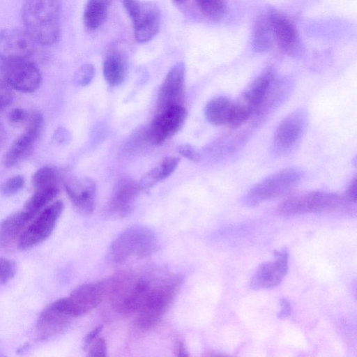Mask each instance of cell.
Masks as SVG:
<instances>
[{
  "label": "cell",
  "mask_w": 357,
  "mask_h": 357,
  "mask_svg": "<svg viewBox=\"0 0 357 357\" xmlns=\"http://www.w3.org/2000/svg\"><path fill=\"white\" fill-rule=\"evenodd\" d=\"M63 210L62 202L57 201L44 208L23 231L18 245L21 250L31 249L47 239L52 233Z\"/></svg>",
  "instance_id": "7"
},
{
  "label": "cell",
  "mask_w": 357,
  "mask_h": 357,
  "mask_svg": "<svg viewBox=\"0 0 357 357\" xmlns=\"http://www.w3.org/2000/svg\"><path fill=\"white\" fill-rule=\"evenodd\" d=\"M180 159L176 157H167L156 167L160 181L167 178L176 169Z\"/></svg>",
  "instance_id": "30"
},
{
  "label": "cell",
  "mask_w": 357,
  "mask_h": 357,
  "mask_svg": "<svg viewBox=\"0 0 357 357\" xmlns=\"http://www.w3.org/2000/svg\"><path fill=\"white\" fill-rule=\"evenodd\" d=\"M28 114L24 109L14 108L8 114V119L12 123H20L25 121Z\"/></svg>",
  "instance_id": "35"
},
{
  "label": "cell",
  "mask_w": 357,
  "mask_h": 357,
  "mask_svg": "<svg viewBox=\"0 0 357 357\" xmlns=\"http://www.w3.org/2000/svg\"><path fill=\"white\" fill-rule=\"evenodd\" d=\"M1 74L10 89L24 93L36 91L42 82L39 69L26 59L3 61Z\"/></svg>",
  "instance_id": "8"
},
{
  "label": "cell",
  "mask_w": 357,
  "mask_h": 357,
  "mask_svg": "<svg viewBox=\"0 0 357 357\" xmlns=\"http://www.w3.org/2000/svg\"><path fill=\"white\" fill-rule=\"evenodd\" d=\"M123 6L133 24L135 40L141 43L151 40L158 33L161 15L152 1L123 0Z\"/></svg>",
  "instance_id": "5"
},
{
  "label": "cell",
  "mask_w": 357,
  "mask_h": 357,
  "mask_svg": "<svg viewBox=\"0 0 357 357\" xmlns=\"http://www.w3.org/2000/svg\"><path fill=\"white\" fill-rule=\"evenodd\" d=\"M275 259L261 264L251 278L253 289H270L280 284L288 271V253L285 249L274 252Z\"/></svg>",
  "instance_id": "13"
},
{
  "label": "cell",
  "mask_w": 357,
  "mask_h": 357,
  "mask_svg": "<svg viewBox=\"0 0 357 357\" xmlns=\"http://www.w3.org/2000/svg\"><path fill=\"white\" fill-rule=\"evenodd\" d=\"M175 2H176L177 3H184L186 0H174Z\"/></svg>",
  "instance_id": "42"
},
{
  "label": "cell",
  "mask_w": 357,
  "mask_h": 357,
  "mask_svg": "<svg viewBox=\"0 0 357 357\" xmlns=\"http://www.w3.org/2000/svg\"><path fill=\"white\" fill-rule=\"evenodd\" d=\"M16 273L15 264L6 258H0V284L10 280Z\"/></svg>",
  "instance_id": "32"
},
{
  "label": "cell",
  "mask_w": 357,
  "mask_h": 357,
  "mask_svg": "<svg viewBox=\"0 0 357 357\" xmlns=\"http://www.w3.org/2000/svg\"><path fill=\"white\" fill-rule=\"evenodd\" d=\"M106 294L105 280L79 285L65 298L56 301L60 308L73 318L84 315L96 307Z\"/></svg>",
  "instance_id": "6"
},
{
  "label": "cell",
  "mask_w": 357,
  "mask_h": 357,
  "mask_svg": "<svg viewBox=\"0 0 357 357\" xmlns=\"http://www.w3.org/2000/svg\"><path fill=\"white\" fill-rule=\"evenodd\" d=\"M273 36L268 15L257 20L253 31V46L257 52L268 50L273 45Z\"/></svg>",
  "instance_id": "25"
},
{
  "label": "cell",
  "mask_w": 357,
  "mask_h": 357,
  "mask_svg": "<svg viewBox=\"0 0 357 357\" xmlns=\"http://www.w3.org/2000/svg\"><path fill=\"white\" fill-rule=\"evenodd\" d=\"M127 66L125 56L119 51L110 52L103 63V75L112 87L121 84L125 79Z\"/></svg>",
  "instance_id": "21"
},
{
  "label": "cell",
  "mask_w": 357,
  "mask_h": 357,
  "mask_svg": "<svg viewBox=\"0 0 357 357\" xmlns=\"http://www.w3.org/2000/svg\"><path fill=\"white\" fill-rule=\"evenodd\" d=\"M60 175L58 171L52 167H43L33 175L31 183L34 190L58 187Z\"/></svg>",
  "instance_id": "26"
},
{
  "label": "cell",
  "mask_w": 357,
  "mask_h": 357,
  "mask_svg": "<svg viewBox=\"0 0 357 357\" xmlns=\"http://www.w3.org/2000/svg\"><path fill=\"white\" fill-rule=\"evenodd\" d=\"M29 222L22 211L6 218L0 223V248H6L19 241Z\"/></svg>",
  "instance_id": "19"
},
{
  "label": "cell",
  "mask_w": 357,
  "mask_h": 357,
  "mask_svg": "<svg viewBox=\"0 0 357 357\" xmlns=\"http://www.w3.org/2000/svg\"><path fill=\"white\" fill-rule=\"evenodd\" d=\"M110 0H88L84 8L83 21L86 29L96 31L106 21Z\"/></svg>",
  "instance_id": "22"
},
{
  "label": "cell",
  "mask_w": 357,
  "mask_h": 357,
  "mask_svg": "<svg viewBox=\"0 0 357 357\" xmlns=\"http://www.w3.org/2000/svg\"><path fill=\"white\" fill-rule=\"evenodd\" d=\"M139 189V184L132 180L119 181L111 197V212L120 217L128 214L132 211Z\"/></svg>",
  "instance_id": "18"
},
{
  "label": "cell",
  "mask_w": 357,
  "mask_h": 357,
  "mask_svg": "<svg viewBox=\"0 0 357 357\" xmlns=\"http://www.w3.org/2000/svg\"><path fill=\"white\" fill-rule=\"evenodd\" d=\"M188 112L183 105L172 106L160 111L148 128L147 137L154 144H160L175 135L183 126Z\"/></svg>",
  "instance_id": "9"
},
{
  "label": "cell",
  "mask_w": 357,
  "mask_h": 357,
  "mask_svg": "<svg viewBox=\"0 0 357 357\" xmlns=\"http://www.w3.org/2000/svg\"><path fill=\"white\" fill-rule=\"evenodd\" d=\"M174 355L179 357L189 356L185 343L181 340L177 341L174 349Z\"/></svg>",
  "instance_id": "40"
},
{
  "label": "cell",
  "mask_w": 357,
  "mask_h": 357,
  "mask_svg": "<svg viewBox=\"0 0 357 357\" xmlns=\"http://www.w3.org/2000/svg\"><path fill=\"white\" fill-rule=\"evenodd\" d=\"M273 39L284 53L292 55L299 45L296 28L291 20L284 13L272 10L268 13Z\"/></svg>",
  "instance_id": "14"
},
{
  "label": "cell",
  "mask_w": 357,
  "mask_h": 357,
  "mask_svg": "<svg viewBox=\"0 0 357 357\" xmlns=\"http://www.w3.org/2000/svg\"><path fill=\"white\" fill-rule=\"evenodd\" d=\"M305 121L306 114L301 109L295 110L282 120L273 135V151L278 155L289 151L299 141Z\"/></svg>",
  "instance_id": "10"
},
{
  "label": "cell",
  "mask_w": 357,
  "mask_h": 357,
  "mask_svg": "<svg viewBox=\"0 0 357 357\" xmlns=\"http://www.w3.org/2000/svg\"><path fill=\"white\" fill-rule=\"evenodd\" d=\"M67 195L75 208L82 213L91 214L96 207V185L88 177L74 178L66 182Z\"/></svg>",
  "instance_id": "16"
},
{
  "label": "cell",
  "mask_w": 357,
  "mask_h": 357,
  "mask_svg": "<svg viewBox=\"0 0 357 357\" xmlns=\"http://www.w3.org/2000/svg\"><path fill=\"white\" fill-rule=\"evenodd\" d=\"M277 82L272 69H268L257 77L242 93L239 99L257 115Z\"/></svg>",
  "instance_id": "15"
},
{
  "label": "cell",
  "mask_w": 357,
  "mask_h": 357,
  "mask_svg": "<svg viewBox=\"0 0 357 357\" xmlns=\"http://www.w3.org/2000/svg\"><path fill=\"white\" fill-rule=\"evenodd\" d=\"M36 44L24 29H3L0 31V59L3 61L26 59L33 54Z\"/></svg>",
  "instance_id": "11"
},
{
  "label": "cell",
  "mask_w": 357,
  "mask_h": 357,
  "mask_svg": "<svg viewBox=\"0 0 357 357\" xmlns=\"http://www.w3.org/2000/svg\"><path fill=\"white\" fill-rule=\"evenodd\" d=\"M344 202L356 203V178H354L350 183L344 197Z\"/></svg>",
  "instance_id": "36"
},
{
  "label": "cell",
  "mask_w": 357,
  "mask_h": 357,
  "mask_svg": "<svg viewBox=\"0 0 357 357\" xmlns=\"http://www.w3.org/2000/svg\"><path fill=\"white\" fill-rule=\"evenodd\" d=\"M344 204L343 197L337 194L312 191L290 197L278 206L284 216L320 213L335 210Z\"/></svg>",
  "instance_id": "4"
},
{
  "label": "cell",
  "mask_w": 357,
  "mask_h": 357,
  "mask_svg": "<svg viewBox=\"0 0 357 357\" xmlns=\"http://www.w3.org/2000/svg\"><path fill=\"white\" fill-rule=\"evenodd\" d=\"M22 19L24 30L36 43L50 45L60 35V10L57 0H25Z\"/></svg>",
  "instance_id": "1"
},
{
  "label": "cell",
  "mask_w": 357,
  "mask_h": 357,
  "mask_svg": "<svg viewBox=\"0 0 357 357\" xmlns=\"http://www.w3.org/2000/svg\"><path fill=\"white\" fill-rule=\"evenodd\" d=\"M103 326L102 325L98 326L93 328L89 332L84 340V345L86 349L96 337L99 336V334L102 330Z\"/></svg>",
  "instance_id": "38"
},
{
  "label": "cell",
  "mask_w": 357,
  "mask_h": 357,
  "mask_svg": "<svg viewBox=\"0 0 357 357\" xmlns=\"http://www.w3.org/2000/svg\"><path fill=\"white\" fill-rule=\"evenodd\" d=\"M6 139V132L5 130L3 128L2 125L0 123V146L4 142Z\"/></svg>",
  "instance_id": "41"
},
{
  "label": "cell",
  "mask_w": 357,
  "mask_h": 357,
  "mask_svg": "<svg viewBox=\"0 0 357 357\" xmlns=\"http://www.w3.org/2000/svg\"><path fill=\"white\" fill-rule=\"evenodd\" d=\"M38 137L25 130L12 144L3 158V163L6 167H12L32 152L34 142Z\"/></svg>",
  "instance_id": "20"
},
{
  "label": "cell",
  "mask_w": 357,
  "mask_h": 357,
  "mask_svg": "<svg viewBox=\"0 0 357 357\" xmlns=\"http://www.w3.org/2000/svg\"><path fill=\"white\" fill-rule=\"evenodd\" d=\"M95 69L92 64H84L75 72L73 81L77 86H86L93 79Z\"/></svg>",
  "instance_id": "28"
},
{
  "label": "cell",
  "mask_w": 357,
  "mask_h": 357,
  "mask_svg": "<svg viewBox=\"0 0 357 357\" xmlns=\"http://www.w3.org/2000/svg\"><path fill=\"white\" fill-rule=\"evenodd\" d=\"M158 245L153 231L146 226L133 225L123 231L111 243L107 257L114 264L152 255Z\"/></svg>",
  "instance_id": "2"
},
{
  "label": "cell",
  "mask_w": 357,
  "mask_h": 357,
  "mask_svg": "<svg viewBox=\"0 0 357 357\" xmlns=\"http://www.w3.org/2000/svg\"><path fill=\"white\" fill-rule=\"evenodd\" d=\"M233 102L225 96L211 99L205 107L207 121L214 126L228 125Z\"/></svg>",
  "instance_id": "23"
},
{
  "label": "cell",
  "mask_w": 357,
  "mask_h": 357,
  "mask_svg": "<svg viewBox=\"0 0 357 357\" xmlns=\"http://www.w3.org/2000/svg\"><path fill=\"white\" fill-rule=\"evenodd\" d=\"M185 67L183 62L176 63L167 73L159 90L158 111L183 105L185 96Z\"/></svg>",
  "instance_id": "12"
},
{
  "label": "cell",
  "mask_w": 357,
  "mask_h": 357,
  "mask_svg": "<svg viewBox=\"0 0 357 357\" xmlns=\"http://www.w3.org/2000/svg\"><path fill=\"white\" fill-rule=\"evenodd\" d=\"M199 10L213 20L222 19L227 12L225 0H195Z\"/></svg>",
  "instance_id": "27"
},
{
  "label": "cell",
  "mask_w": 357,
  "mask_h": 357,
  "mask_svg": "<svg viewBox=\"0 0 357 357\" xmlns=\"http://www.w3.org/2000/svg\"><path fill=\"white\" fill-rule=\"evenodd\" d=\"M24 185V179L22 176H13L1 183L0 191L3 195L10 196L20 190Z\"/></svg>",
  "instance_id": "29"
},
{
  "label": "cell",
  "mask_w": 357,
  "mask_h": 357,
  "mask_svg": "<svg viewBox=\"0 0 357 357\" xmlns=\"http://www.w3.org/2000/svg\"><path fill=\"white\" fill-rule=\"evenodd\" d=\"M13 99V94L10 88L3 82L0 80V109L9 105Z\"/></svg>",
  "instance_id": "33"
},
{
  "label": "cell",
  "mask_w": 357,
  "mask_h": 357,
  "mask_svg": "<svg viewBox=\"0 0 357 357\" xmlns=\"http://www.w3.org/2000/svg\"><path fill=\"white\" fill-rule=\"evenodd\" d=\"M178 152L183 157L192 161L197 162L200 160V154L192 146L188 144H181L178 147Z\"/></svg>",
  "instance_id": "34"
},
{
  "label": "cell",
  "mask_w": 357,
  "mask_h": 357,
  "mask_svg": "<svg viewBox=\"0 0 357 357\" xmlns=\"http://www.w3.org/2000/svg\"><path fill=\"white\" fill-rule=\"evenodd\" d=\"M73 317L64 312L56 301L46 307L40 313L35 328L38 339H48L64 330Z\"/></svg>",
  "instance_id": "17"
},
{
  "label": "cell",
  "mask_w": 357,
  "mask_h": 357,
  "mask_svg": "<svg viewBox=\"0 0 357 357\" xmlns=\"http://www.w3.org/2000/svg\"><path fill=\"white\" fill-rule=\"evenodd\" d=\"M302 176L299 169L292 167L275 172L251 188L243 202L251 207L281 197L296 186Z\"/></svg>",
  "instance_id": "3"
},
{
  "label": "cell",
  "mask_w": 357,
  "mask_h": 357,
  "mask_svg": "<svg viewBox=\"0 0 357 357\" xmlns=\"http://www.w3.org/2000/svg\"><path fill=\"white\" fill-rule=\"evenodd\" d=\"M58 193V187L34 190L33 194L26 202L22 210L28 220L31 221L45 208Z\"/></svg>",
  "instance_id": "24"
},
{
  "label": "cell",
  "mask_w": 357,
  "mask_h": 357,
  "mask_svg": "<svg viewBox=\"0 0 357 357\" xmlns=\"http://www.w3.org/2000/svg\"><path fill=\"white\" fill-rule=\"evenodd\" d=\"M280 310L278 313L277 317L278 318L282 319L287 317L291 311V304L289 301L286 298H282L280 302Z\"/></svg>",
  "instance_id": "39"
},
{
  "label": "cell",
  "mask_w": 357,
  "mask_h": 357,
  "mask_svg": "<svg viewBox=\"0 0 357 357\" xmlns=\"http://www.w3.org/2000/svg\"><path fill=\"white\" fill-rule=\"evenodd\" d=\"M85 349L89 357H104L107 356V343L103 337H96Z\"/></svg>",
  "instance_id": "31"
},
{
  "label": "cell",
  "mask_w": 357,
  "mask_h": 357,
  "mask_svg": "<svg viewBox=\"0 0 357 357\" xmlns=\"http://www.w3.org/2000/svg\"><path fill=\"white\" fill-rule=\"evenodd\" d=\"M70 135L69 132L63 128H59L54 132L53 139L58 144H65L69 141Z\"/></svg>",
  "instance_id": "37"
}]
</instances>
